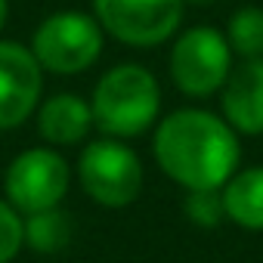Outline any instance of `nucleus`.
Wrapping results in <instances>:
<instances>
[{
	"label": "nucleus",
	"mask_w": 263,
	"mask_h": 263,
	"mask_svg": "<svg viewBox=\"0 0 263 263\" xmlns=\"http://www.w3.org/2000/svg\"><path fill=\"white\" fill-rule=\"evenodd\" d=\"M4 22H7V0H0V28H4Z\"/></svg>",
	"instance_id": "nucleus-16"
},
{
	"label": "nucleus",
	"mask_w": 263,
	"mask_h": 263,
	"mask_svg": "<svg viewBox=\"0 0 263 263\" xmlns=\"http://www.w3.org/2000/svg\"><path fill=\"white\" fill-rule=\"evenodd\" d=\"M78 177L84 192L102 208H127L143 189V164L137 152L118 140L90 143L81 152Z\"/></svg>",
	"instance_id": "nucleus-4"
},
{
	"label": "nucleus",
	"mask_w": 263,
	"mask_h": 263,
	"mask_svg": "<svg viewBox=\"0 0 263 263\" xmlns=\"http://www.w3.org/2000/svg\"><path fill=\"white\" fill-rule=\"evenodd\" d=\"M189 4H198V7H211V4H217V0H189Z\"/></svg>",
	"instance_id": "nucleus-17"
},
{
	"label": "nucleus",
	"mask_w": 263,
	"mask_h": 263,
	"mask_svg": "<svg viewBox=\"0 0 263 263\" xmlns=\"http://www.w3.org/2000/svg\"><path fill=\"white\" fill-rule=\"evenodd\" d=\"M223 192V211L232 223L241 229L263 232V167L238 171L226 180Z\"/></svg>",
	"instance_id": "nucleus-11"
},
{
	"label": "nucleus",
	"mask_w": 263,
	"mask_h": 263,
	"mask_svg": "<svg viewBox=\"0 0 263 263\" xmlns=\"http://www.w3.org/2000/svg\"><path fill=\"white\" fill-rule=\"evenodd\" d=\"M68 238H71V220H68L59 208L28 214L25 241H28L37 254H56V251H62V248L68 245Z\"/></svg>",
	"instance_id": "nucleus-12"
},
{
	"label": "nucleus",
	"mask_w": 263,
	"mask_h": 263,
	"mask_svg": "<svg viewBox=\"0 0 263 263\" xmlns=\"http://www.w3.org/2000/svg\"><path fill=\"white\" fill-rule=\"evenodd\" d=\"M155 158L186 189H223L238 167V140L229 121L204 108H180L155 130Z\"/></svg>",
	"instance_id": "nucleus-1"
},
{
	"label": "nucleus",
	"mask_w": 263,
	"mask_h": 263,
	"mask_svg": "<svg viewBox=\"0 0 263 263\" xmlns=\"http://www.w3.org/2000/svg\"><path fill=\"white\" fill-rule=\"evenodd\" d=\"M229 65H232L229 41L211 25H198L180 34L171 53V78L186 96L217 93L229 78Z\"/></svg>",
	"instance_id": "nucleus-5"
},
{
	"label": "nucleus",
	"mask_w": 263,
	"mask_h": 263,
	"mask_svg": "<svg viewBox=\"0 0 263 263\" xmlns=\"http://www.w3.org/2000/svg\"><path fill=\"white\" fill-rule=\"evenodd\" d=\"M25 245V223L10 201H0V263H10Z\"/></svg>",
	"instance_id": "nucleus-15"
},
{
	"label": "nucleus",
	"mask_w": 263,
	"mask_h": 263,
	"mask_svg": "<svg viewBox=\"0 0 263 263\" xmlns=\"http://www.w3.org/2000/svg\"><path fill=\"white\" fill-rule=\"evenodd\" d=\"M223 115L248 137L263 134V56L245 59L223 84Z\"/></svg>",
	"instance_id": "nucleus-9"
},
{
	"label": "nucleus",
	"mask_w": 263,
	"mask_h": 263,
	"mask_svg": "<svg viewBox=\"0 0 263 263\" xmlns=\"http://www.w3.org/2000/svg\"><path fill=\"white\" fill-rule=\"evenodd\" d=\"M71 183L68 161L50 149H28L7 167V198L19 214H37L59 208Z\"/></svg>",
	"instance_id": "nucleus-6"
},
{
	"label": "nucleus",
	"mask_w": 263,
	"mask_h": 263,
	"mask_svg": "<svg viewBox=\"0 0 263 263\" xmlns=\"http://www.w3.org/2000/svg\"><path fill=\"white\" fill-rule=\"evenodd\" d=\"M183 4L186 0H93L99 25L130 47L167 41L183 19Z\"/></svg>",
	"instance_id": "nucleus-7"
},
{
	"label": "nucleus",
	"mask_w": 263,
	"mask_h": 263,
	"mask_svg": "<svg viewBox=\"0 0 263 263\" xmlns=\"http://www.w3.org/2000/svg\"><path fill=\"white\" fill-rule=\"evenodd\" d=\"M186 217L204 229L217 226L226 211H223V192L220 189H189V198H186Z\"/></svg>",
	"instance_id": "nucleus-14"
},
{
	"label": "nucleus",
	"mask_w": 263,
	"mask_h": 263,
	"mask_svg": "<svg viewBox=\"0 0 263 263\" xmlns=\"http://www.w3.org/2000/svg\"><path fill=\"white\" fill-rule=\"evenodd\" d=\"M90 124H93V108L74 93H59V96L47 99L37 115L41 137L56 146H71V143L84 140Z\"/></svg>",
	"instance_id": "nucleus-10"
},
{
	"label": "nucleus",
	"mask_w": 263,
	"mask_h": 263,
	"mask_svg": "<svg viewBox=\"0 0 263 263\" xmlns=\"http://www.w3.org/2000/svg\"><path fill=\"white\" fill-rule=\"evenodd\" d=\"M90 108L93 121L108 137H140L158 118L161 90L149 68L127 62L99 78Z\"/></svg>",
	"instance_id": "nucleus-2"
},
{
	"label": "nucleus",
	"mask_w": 263,
	"mask_h": 263,
	"mask_svg": "<svg viewBox=\"0 0 263 263\" xmlns=\"http://www.w3.org/2000/svg\"><path fill=\"white\" fill-rule=\"evenodd\" d=\"M41 68L56 74H78L102 53V28L87 13H56L41 22L31 44Z\"/></svg>",
	"instance_id": "nucleus-3"
},
{
	"label": "nucleus",
	"mask_w": 263,
	"mask_h": 263,
	"mask_svg": "<svg viewBox=\"0 0 263 263\" xmlns=\"http://www.w3.org/2000/svg\"><path fill=\"white\" fill-rule=\"evenodd\" d=\"M44 68L31 50L16 41H0V130L19 127L41 102Z\"/></svg>",
	"instance_id": "nucleus-8"
},
{
	"label": "nucleus",
	"mask_w": 263,
	"mask_h": 263,
	"mask_svg": "<svg viewBox=\"0 0 263 263\" xmlns=\"http://www.w3.org/2000/svg\"><path fill=\"white\" fill-rule=\"evenodd\" d=\"M226 41H229V50H235L245 59L263 56V10L241 7L238 13H232Z\"/></svg>",
	"instance_id": "nucleus-13"
}]
</instances>
